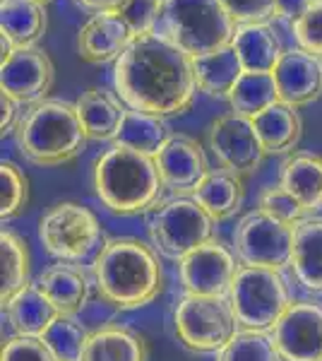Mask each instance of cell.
<instances>
[{
	"label": "cell",
	"instance_id": "1",
	"mask_svg": "<svg viewBox=\"0 0 322 361\" xmlns=\"http://www.w3.org/2000/svg\"><path fill=\"white\" fill-rule=\"evenodd\" d=\"M113 85L128 109L161 118L190 111L197 94L192 58L163 32L137 37L113 63Z\"/></svg>",
	"mask_w": 322,
	"mask_h": 361
},
{
	"label": "cell",
	"instance_id": "2",
	"mask_svg": "<svg viewBox=\"0 0 322 361\" xmlns=\"http://www.w3.org/2000/svg\"><path fill=\"white\" fill-rule=\"evenodd\" d=\"M94 289L109 306L137 311L163 292V267L154 246L142 238H109L92 260Z\"/></svg>",
	"mask_w": 322,
	"mask_h": 361
},
{
	"label": "cell",
	"instance_id": "3",
	"mask_svg": "<svg viewBox=\"0 0 322 361\" xmlns=\"http://www.w3.org/2000/svg\"><path fill=\"white\" fill-rule=\"evenodd\" d=\"M92 180L104 207L120 217L151 212L166 190L154 157L135 152L123 145H111L99 157Z\"/></svg>",
	"mask_w": 322,
	"mask_h": 361
},
{
	"label": "cell",
	"instance_id": "4",
	"mask_svg": "<svg viewBox=\"0 0 322 361\" xmlns=\"http://www.w3.org/2000/svg\"><path fill=\"white\" fill-rule=\"evenodd\" d=\"M17 145L27 161L37 166H63L87 149L85 126L78 106L63 99H44L22 114Z\"/></svg>",
	"mask_w": 322,
	"mask_h": 361
},
{
	"label": "cell",
	"instance_id": "5",
	"mask_svg": "<svg viewBox=\"0 0 322 361\" xmlns=\"http://www.w3.org/2000/svg\"><path fill=\"white\" fill-rule=\"evenodd\" d=\"M161 32L190 58H200L231 46L236 25L219 0H166Z\"/></svg>",
	"mask_w": 322,
	"mask_h": 361
},
{
	"label": "cell",
	"instance_id": "6",
	"mask_svg": "<svg viewBox=\"0 0 322 361\" xmlns=\"http://www.w3.org/2000/svg\"><path fill=\"white\" fill-rule=\"evenodd\" d=\"M214 219L192 195H173L149 212L147 234L154 250L168 260H180L214 238Z\"/></svg>",
	"mask_w": 322,
	"mask_h": 361
},
{
	"label": "cell",
	"instance_id": "7",
	"mask_svg": "<svg viewBox=\"0 0 322 361\" xmlns=\"http://www.w3.org/2000/svg\"><path fill=\"white\" fill-rule=\"evenodd\" d=\"M39 241L61 263H85L104 248V231L97 214L80 202H56L39 222Z\"/></svg>",
	"mask_w": 322,
	"mask_h": 361
},
{
	"label": "cell",
	"instance_id": "8",
	"mask_svg": "<svg viewBox=\"0 0 322 361\" xmlns=\"http://www.w3.org/2000/svg\"><path fill=\"white\" fill-rule=\"evenodd\" d=\"M241 330H260L272 333L274 325L294 304L289 294V284L279 270L241 265L228 292Z\"/></svg>",
	"mask_w": 322,
	"mask_h": 361
},
{
	"label": "cell",
	"instance_id": "9",
	"mask_svg": "<svg viewBox=\"0 0 322 361\" xmlns=\"http://www.w3.org/2000/svg\"><path fill=\"white\" fill-rule=\"evenodd\" d=\"M173 330L192 352L219 354L241 333V323L228 296L185 294L173 308Z\"/></svg>",
	"mask_w": 322,
	"mask_h": 361
},
{
	"label": "cell",
	"instance_id": "10",
	"mask_svg": "<svg viewBox=\"0 0 322 361\" xmlns=\"http://www.w3.org/2000/svg\"><path fill=\"white\" fill-rule=\"evenodd\" d=\"M296 226L284 224L255 207L243 214L233 229V253L245 267H267V270H286L294 253Z\"/></svg>",
	"mask_w": 322,
	"mask_h": 361
},
{
	"label": "cell",
	"instance_id": "11",
	"mask_svg": "<svg viewBox=\"0 0 322 361\" xmlns=\"http://www.w3.org/2000/svg\"><path fill=\"white\" fill-rule=\"evenodd\" d=\"M207 147L219 169L236 176H253L265 161V147L255 130L253 118L228 111L207 128Z\"/></svg>",
	"mask_w": 322,
	"mask_h": 361
},
{
	"label": "cell",
	"instance_id": "12",
	"mask_svg": "<svg viewBox=\"0 0 322 361\" xmlns=\"http://www.w3.org/2000/svg\"><path fill=\"white\" fill-rule=\"evenodd\" d=\"M238 270L241 263L236 253L221 246L216 238L195 248L178 263L183 292L195 296H228Z\"/></svg>",
	"mask_w": 322,
	"mask_h": 361
},
{
	"label": "cell",
	"instance_id": "13",
	"mask_svg": "<svg viewBox=\"0 0 322 361\" xmlns=\"http://www.w3.org/2000/svg\"><path fill=\"white\" fill-rule=\"evenodd\" d=\"M56 82V66L51 56L39 46L17 49L15 54L0 63V90L13 97L17 104H34L49 99V92Z\"/></svg>",
	"mask_w": 322,
	"mask_h": 361
},
{
	"label": "cell",
	"instance_id": "14",
	"mask_svg": "<svg viewBox=\"0 0 322 361\" xmlns=\"http://www.w3.org/2000/svg\"><path fill=\"white\" fill-rule=\"evenodd\" d=\"M272 340L282 361H322V306L294 301L274 325Z\"/></svg>",
	"mask_w": 322,
	"mask_h": 361
},
{
	"label": "cell",
	"instance_id": "15",
	"mask_svg": "<svg viewBox=\"0 0 322 361\" xmlns=\"http://www.w3.org/2000/svg\"><path fill=\"white\" fill-rule=\"evenodd\" d=\"M154 159L159 166L163 188L175 195H192L212 171L204 147L195 137L183 135V133H173Z\"/></svg>",
	"mask_w": 322,
	"mask_h": 361
},
{
	"label": "cell",
	"instance_id": "16",
	"mask_svg": "<svg viewBox=\"0 0 322 361\" xmlns=\"http://www.w3.org/2000/svg\"><path fill=\"white\" fill-rule=\"evenodd\" d=\"M130 25L118 13H94L78 32V54L85 63H116L135 42Z\"/></svg>",
	"mask_w": 322,
	"mask_h": 361
},
{
	"label": "cell",
	"instance_id": "17",
	"mask_svg": "<svg viewBox=\"0 0 322 361\" xmlns=\"http://www.w3.org/2000/svg\"><path fill=\"white\" fill-rule=\"evenodd\" d=\"M279 99L301 109L322 97V58L303 49H286L274 68Z\"/></svg>",
	"mask_w": 322,
	"mask_h": 361
},
{
	"label": "cell",
	"instance_id": "18",
	"mask_svg": "<svg viewBox=\"0 0 322 361\" xmlns=\"http://www.w3.org/2000/svg\"><path fill=\"white\" fill-rule=\"evenodd\" d=\"M75 106L87 137L94 142H116L128 114V104L118 92H111L106 87H89L78 97Z\"/></svg>",
	"mask_w": 322,
	"mask_h": 361
},
{
	"label": "cell",
	"instance_id": "19",
	"mask_svg": "<svg viewBox=\"0 0 322 361\" xmlns=\"http://www.w3.org/2000/svg\"><path fill=\"white\" fill-rule=\"evenodd\" d=\"M46 5L39 0H3L0 3V34L3 58L17 49H32L46 34Z\"/></svg>",
	"mask_w": 322,
	"mask_h": 361
},
{
	"label": "cell",
	"instance_id": "20",
	"mask_svg": "<svg viewBox=\"0 0 322 361\" xmlns=\"http://www.w3.org/2000/svg\"><path fill=\"white\" fill-rule=\"evenodd\" d=\"M231 46L241 58L245 73H274V68H277V63L282 61L286 51L277 29L269 22L236 27Z\"/></svg>",
	"mask_w": 322,
	"mask_h": 361
},
{
	"label": "cell",
	"instance_id": "21",
	"mask_svg": "<svg viewBox=\"0 0 322 361\" xmlns=\"http://www.w3.org/2000/svg\"><path fill=\"white\" fill-rule=\"evenodd\" d=\"M289 270L308 292H322V217H306L296 224Z\"/></svg>",
	"mask_w": 322,
	"mask_h": 361
},
{
	"label": "cell",
	"instance_id": "22",
	"mask_svg": "<svg viewBox=\"0 0 322 361\" xmlns=\"http://www.w3.org/2000/svg\"><path fill=\"white\" fill-rule=\"evenodd\" d=\"M37 284L63 316H78L80 311H85L92 294V284L85 272L63 263L41 272Z\"/></svg>",
	"mask_w": 322,
	"mask_h": 361
},
{
	"label": "cell",
	"instance_id": "23",
	"mask_svg": "<svg viewBox=\"0 0 322 361\" xmlns=\"http://www.w3.org/2000/svg\"><path fill=\"white\" fill-rule=\"evenodd\" d=\"M279 183L296 197L306 209L315 214L322 209V157L313 152H294L284 159Z\"/></svg>",
	"mask_w": 322,
	"mask_h": 361
},
{
	"label": "cell",
	"instance_id": "24",
	"mask_svg": "<svg viewBox=\"0 0 322 361\" xmlns=\"http://www.w3.org/2000/svg\"><path fill=\"white\" fill-rule=\"evenodd\" d=\"M3 311L10 323V330L20 337H44L51 323L61 316L56 306L49 301V296L39 289L37 282H32L25 292H20L13 301H8Z\"/></svg>",
	"mask_w": 322,
	"mask_h": 361
},
{
	"label": "cell",
	"instance_id": "25",
	"mask_svg": "<svg viewBox=\"0 0 322 361\" xmlns=\"http://www.w3.org/2000/svg\"><path fill=\"white\" fill-rule=\"evenodd\" d=\"M192 197L200 202V207L214 222H226L241 212L245 202V185L243 178L236 173H228L224 169H212L207 178L197 185Z\"/></svg>",
	"mask_w": 322,
	"mask_h": 361
},
{
	"label": "cell",
	"instance_id": "26",
	"mask_svg": "<svg viewBox=\"0 0 322 361\" xmlns=\"http://www.w3.org/2000/svg\"><path fill=\"white\" fill-rule=\"evenodd\" d=\"M82 361H149V352L137 330L113 323L92 330Z\"/></svg>",
	"mask_w": 322,
	"mask_h": 361
},
{
	"label": "cell",
	"instance_id": "27",
	"mask_svg": "<svg viewBox=\"0 0 322 361\" xmlns=\"http://www.w3.org/2000/svg\"><path fill=\"white\" fill-rule=\"evenodd\" d=\"M255 130L267 154H286L296 149L303 135V121L298 109L286 102H277L253 118Z\"/></svg>",
	"mask_w": 322,
	"mask_h": 361
},
{
	"label": "cell",
	"instance_id": "28",
	"mask_svg": "<svg viewBox=\"0 0 322 361\" xmlns=\"http://www.w3.org/2000/svg\"><path fill=\"white\" fill-rule=\"evenodd\" d=\"M192 70H195L197 92L221 99H228L233 87L241 80V75L245 73L241 66V58H238L233 46L212 51V54L200 58H192Z\"/></svg>",
	"mask_w": 322,
	"mask_h": 361
},
{
	"label": "cell",
	"instance_id": "29",
	"mask_svg": "<svg viewBox=\"0 0 322 361\" xmlns=\"http://www.w3.org/2000/svg\"><path fill=\"white\" fill-rule=\"evenodd\" d=\"M32 284V255L15 231L0 234V304L13 301Z\"/></svg>",
	"mask_w": 322,
	"mask_h": 361
},
{
	"label": "cell",
	"instance_id": "30",
	"mask_svg": "<svg viewBox=\"0 0 322 361\" xmlns=\"http://www.w3.org/2000/svg\"><path fill=\"white\" fill-rule=\"evenodd\" d=\"M171 135L173 133H171V128H168L166 118L147 114V111L128 109L125 121H123V128L113 145H123V147H130L135 152L156 157Z\"/></svg>",
	"mask_w": 322,
	"mask_h": 361
},
{
	"label": "cell",
	"instance_id": "31",
	"mask_svg": "<svg viewBox=\"0 0 322 361\" xmlns=\"http://www.w3.org/2000/svg\"><path fill=\"white\" fill-rule=\"evenodd\" d=\"M226 102L233 114L255 118L257 114H262L282 99H279V90L272 73H243Z\"/></svg>",
	"mask_w": 322,
	"mask_h": 361
},
{
	"label": "cell",
	"instance_id": "32",
	"mask_svg": "<svg viewBox=\"0 0 322 361\" xmlns=\"http://www.w3.org/2000/svg\"><path fill=\"white\" fill-rule=\"evenodd\" d=\"M89 335L92 330H87L78 316H63L61 313L41 340L51 349L56 361H82L87 345H89Z\"/></svg>",
	"mask_w": 322,
	"mask_h": 361
},
{
	"label": "cell",
	"instance_id": "33",
	"mask_svg": "<svg viewBox=\"0 0 322 361\" xmlns=\"http://www.w3.org/2000/svg\"><path fill=\"white\" fill-rule=\"evenodd\" d=\"M216 361H282L272 333L241 330L228 345L216 354Z\"/></svg>",
	"mask_w": 322,
	"mask_h": 361
},
{
	"label": "cell",
	"instance_id": "34",
	"mask_svg": "<svg viewBox=\"0 0 322 361\" xmlns=\"http://www.w3.org/2000/svg\"><path fill=\"white\" fill-rule=\"evenodd\" d=\"M29 202V178L13 161L0 164V217L10 222L27 209Z\"/></svg>",
	"mask_w": 322,
	"mask_h": 361
},
{
	"label": "cell",
	"instance_id": "35",
	"mask_svg": "<svg viewBox=\"0 0 322 361\" xmlns=\"http://www.w3.org/2000/svg\"><path fill=\"white\" fill-rule=\"evenodd\" d=\"M289 27L298 49L322 58V0H308Z\"/></svg>",
	"mask_w": 322,
	"mask_h": 361
},
{
	"label": "cell",
	"instance_id": "36",
	"mask_svg": "<svg viewBox=\"0 0 322 361\" xmlns=\"http://www.w3.org/2000/svg\"><path fill=\"white\" fill-rule=\"evenodd\" d=\"M163 5L166 0H123L120 8L113 13H118L130 25L135 37H144V34L159 32Z\"/></svg>",
	"mask_w": 322,
	"mask_h": 361
},
{
	"label": "cell",
	"instance_id": "37",
	"mask_svg": "<svg viewBox=\"0 0 322 361\" xmlns=\"http://www.w3.org/2000/svg\"><path fill=\"white\" fill-rule=\"evenodd\" d=\"M236 27L265 25L282 17V0H219Z\"/></svg>",
	"mask_w": 322,
	"mask_h": 361
},
{
	"label": "cell",
	"instance_id": "38",
	"mask_svg": "<svg viewBox=\"0 0 322 361\" xmlns=\"http://www.w3.org/2000/svg\"><path fill=\"white\" fill-rule=\"evenodd\" d=\"M257 207L265 209L267 214H272V217L279 219V222L291 224V226H296L298 222H303V219H306V209H303L301 202H298L282 183H279V185H267V188L260 193Z\"/></svg>",
	"mask_w": 322,
	"mask_h": 361
},
{
	"label": "cell",
	"instance_id": "39",
	"mask_svg": "<svg viewBox=\"0 0 322 361\" xmlns=\"http://www.w3.org/2000/svg\"><path fill=\"white\" fill-rule=\"evenodd\" d=\"M0 361H56L41 337H10L3 345Z\"/></svg>",
	"mask_w": 322,
	"mask_h": 361
},
{
	"label": "cell",
	"instance_id": "40",
	"mask_svg": "<svg viewBox=\"0 0 322 361\" xmlns=\"http://www.w3.org/2000/svg\"><path fill=\"white\" fill-rule=\"evenodd\" d=\"M0 111H3V121H0V126H3V135H8V133H15L17 126H20V104L15 102L13 97H8L5 92H0Z\"/></svg>",
	"mask_w": 322,
	"mask_h": 361
},
{
	"label": "cell",
	"instance_id": "41",
	"mask_svg": "<svg viewBox=\"0 0 322 361\" xmlns=\"http://www.w3.org/2000/svg\"><path fill=\"white\" fill-rule=\"evenodd\" d=\"M82 8L92 10V13H111V10H118L123 0H78Z\"/></svg>",
	"mask_w": 322,
	"mask_h": 361
},
{
	"label": "cell",
	"instance_id": "42",
	"mask_svg": "<svg viewBox=\"0 0 322 361\" xmlns=\"http://www.w3.org/2000/svg\"><path fill=\"white\" fill-rule=\"evenodd\" d=\"M39 3H44V5H46V3H49V0H39Z\"/></svg>",
	"mask_w": 322,
	"mask_h": 361
}]
</instances>
